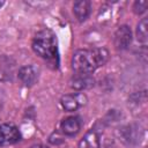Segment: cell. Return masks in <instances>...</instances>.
Here are the masks:
<instances>
[{
    "label": "cell",
    "mask_w": 148,
    "mask_h": 148,
    "mask_svg": "<svg viewBox=\"0 0 148 148\" xmlns=\"http://www.w3.org/2000/svg\"><path fill=\"white\" fill-rule=\"evenodd\" d=\"M109 59V51L104 47L77 50L72 57V67L76 73L90 74L103 66Z\"/></svg>",
    "instance_id": "cell-1"
},
{
    "label": "cell",
    "mask_w": 148,
    "mask_h": 148,
    "mask_svg": "<svg viewBox=\"0 0 148 148\" xmlns=\"http://www.w3.org/2000/svg\"><path fill=\"white\" fill-rule=\"evenodd\" d=\"M32 50L35 53L44 59H54L58 53L57 39L50 30H42L37 32L32 40Z\"/></svg>",
    "instance_id": "cell-2"
},
{
    "label": "cell",
    "mask_w": 148,
    "mask_h": 148,
    "mask_svg": "<svg viewBox=\"0 0 148 148\" xmlns=\"http://www.w3.org/2000/svg\"><path fill=\"white\" fill-rule=\"evenodd\" d=\"M142 134H143V132H142L141 127L139 125H135V124H130V125L123 126L118 131L119 139L127 145L139 143L141 138H142Z\"/></svg>",
    "instance_id": "cell-3"
},
{
    "label": "cell",
    "mask_w": 148,
    "mask_h": 148,
    "mask_svg": "<svg viewBox=\"0 0 148 148\" xmlns=\"http://www.w3.org/2000/svg\"><path fill=\"white\" fill-rule=\"evenodd\" d=\"M21 139L17 127L13 124H1L0 125V147L10 146L18 142Z\"/></svg>",
    "instance_id": "cell-4"
},
{
    "label": "cell",
    "mask_w": 148,
    "mask_h": 148,
    "mask_svg": "<svg viewBox=\"0 0 148 148\" xmlns=\"http://www.w3.org/2000/svg\"><path fill=\"white\" fill-rule=\"evenodd\" d=\"M87 103V97L83 94L74 92V94H67L61 97L60 104L65 111H76L81 106H83Z\"/></svg>",
    "instance_id": "cell-5"
},
{
    "label": "cell",
    "mask_w": 148,
    "mask_h": 148,
    "mask_svg": "<svg viewBox=\"0 0 148 148\" xmlns=\"http://www.w3.org/2000/svg\"><path fill=\"white\" fill-rule=\"evenodd\" d=\"M132 43V31L128 25H120L114 32V46L117 50H126Z\"/></svg>",
    "instance_id": "cell-6"
},
{
    "label": "cell",
    "mask_w": 148,
    "mask_h": 148,
    "mask_svg": "<svg viewBox=\"0 0 148 148\" xmlns=\"http://www.w3.org/2000/svg\"><path fill=\"white\" fill-rule=\"evenodd\" d=\"M17 77L21 81V83L25 87H31L36 83L38 79V69L32 65L23 66L17 72Z\"/></svg>",
    "instance_id": "cell-7"
},
{
    "label": "cell",
    "mask_w": 148,
    "mask_h": 148,
    "mask_svg": "<svg viewBox=\"0 0 148 148\" xmlns=\"http://www.w3.org/2000/svg\"><path fill=\"white\" fill-rule=\"evenodd\" d=\"M15 75V62L7 56H0V81H10Z\"/></svg>",
    "instance_id": "cell-8"
},
{
    "label": "cell",
    "mask_w": 148,
    "mask_h": 148,
    "mask_svg": "<svg viewBox=\"0 0 148 148\" xmlns=\"http://www.w3.org/2000/svg\"><path fill=\"white\" fill-rule=\"evenodd\" d=\"M69 86L74 90H84L94 86V79L89 74L76 73L69 80Z\"/></svg>",
    "instance_id": "cell-9"
},
{
    "label": "cell",
    "mask_w": 148,
    "mask_h": 148,
    "mask_svg": "<svg viewBox=\"0 0 148 148\" xmlns=\"http://www.w3.org/2000/svg\"><path fill=\"white\" fill-rule=\"evenodd\" d=\"M81 128V121L79 117H67L60 124V130L64 134L73 136L79 133Z\"/></svg>",
    "instance_id": "cell-10"
},
{
    "label": "cell",
    "mask_w": 148,
    "mask_h": 148,
    "mask_svg": "<svg viewBox=\"0 0 148 148\" xmlns=\"http://www.w3.org/2000/svg\"><path fill=\"white\" fill-rule=\"evenodd\" d=\"M101 136L98 132L94 128L89 130L79 142V148H99Z\"/></svg>",
    "instance_id": "cell-11"
},
{
    "label": "cell",
    "mask_w": 148,
    "mask_h": 148,
    "mask_svg": "<svg viewBox=\"0 0 148 148\" xmlns=\"http://www.w3.org/2000/svg\"><path fill=\"white\" fill-rule=\"evenodd\" d=\"M90 9H91V5L87 0L75 1L73 5V13L79 22H83L88 18L90 14Z\"/></svg>",
    "instance_id": "cell-12"
},
{
    "label": "cell",
    "mask_w": 148,
    "mask_h": 148,
    "mask_svg": "<svg viewBox=\"0 0 148 148\" xmlns=\"http://www.w3.org/2000/svg\"><path fill=\"white\" fill-rule=\"evenodd\" d=\"M136 38L141 44H147L148 40V18H142L136 27Z\"/></svg>",
    "instance_id": "cell-13"
},
{
    "label": "cell",
    "mask_w": 148,
    "mask_h": 148,
    "mask_svg": "<svg viewBox=\"0 0 148 148\" xmlns=\"http://www.w3.org/2000/svg\"><path fill=\"white\" fill-rule=\"evenodd\" d=\"M147 6H148V1L147 0H136L133 5V12L138 15L142 14L146 12L147 9Z\"/></svg>",
    "instance_id": "cell-14"
},
{
    "label": "cell",
    "mask_w": 148,
    "mask_h": 148,
    "mask_svg": "<svg viewBox=\"0 0 148 148\" xmlns=\"http://www.w3.org/2000/svg\"><path fill=\"white\" fill-rule=\"evenodd\" d=\"M31 148H47L46 146H43V145H36V146H32Z\"/></svg>",
    "instance_id": "cell-15"
},
{
    "label": "cell",
    "mask_w": 148,
    "mask_h": 148,
    "mask_svg": "<svg viewBox=\"0 0 148 148\" xmlns=\"http://www.w3.org/2000/svg\"><path fill=\"white\" fill-rule=\"evenodd\" d=\"M1 6H2V2H1V1H0V7H1Z\"/></svg>",
    "instance_id": "cell-16"
}]
</instances>
